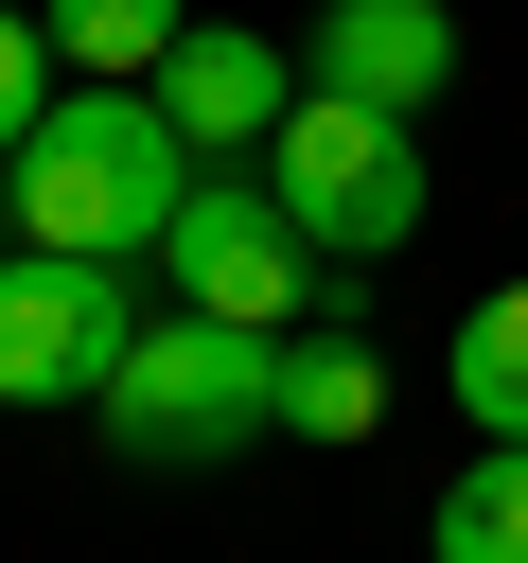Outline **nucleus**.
<instances>
[{
  "label": "nucleus",
  "mask_w": 528,
  "mask_h": 563,
  "mask_svg": "<svg viewBox=\"0 0 528 563\" xmlns=\"http://www.w3.org/2000/svg\"><path fill=\"white\" fill-rule=\"evenodd\" d=\"M88 422L123 440V457H158V475H211V457H246V440H282V334H229V317H141L123 334V369L88 387Z\"/></svg>",
  "instance_id": "nucleus-2"
},
{
  "label": "nucleus",
  "mask_w": 528,
  "mask_h": 563,
  "mask_svg": "<svg viewBox=\"0 0 528 563\" xmlns=\"http://www.w3.org/2000/svg\"><path fill=\"white\" fill-rule=\"evenodd\" d=\"M35 18H53L70 88H158V53L194 35V0H35Z\"/></svg>",
  "instance_id": "nucleus-8"
},
{
  "label": "nucleus",
  "mask_w": 528,
  "mask_h": 563,
  "mask_svg": "<svg viewBox=\"0 0 528 563\" xmlns=\"http://www.w3.org/2000/svg\"><path fill=\"white\" fill-rule=\"evenodd\" d=\"M35 123H53V18H18V0H0V158H18Z\"/></svg>",
  "instance_id": "nucleus-12"
},
{
  "label": "nucleus",
  "mask_w": 528,
  "mask_h": 563,
  "mask_svg": "<svg viewBox=\"0 0 528 563\" xmlns=\"http://www.w3.org/2000/svg\"><path fill=\"white\" fill-rule=\"evenodd\" d=\"M158 282H176L194 317H229V334H299V317H317V229L264 194V158H211L194 211L158 229Z\"/></svg>",
  "instance_id": "nucleus-4"
},
{
  "label": "nucleus",
  "mask_w": 528,
  "mask_h": 563,
  "mask_svg": "<svg viewBox=\"0 0 528 563\" xmlns=\"http://www.w3.org/2000/svg\"><path fill=\"white\" fill-rule=\"evenodd\" d=\"M194 141H176V106L158 88H53V123L0 158V194H18V246H88V264H158V229L194 211Z\"/></svg>",
  "instance_id": "nucleus-1"
},
{
  "label": "nucleus",
  "mask_w": 528,
  "mask_h": 563,
  "mask_svg": "<svg viewBox=\"0 0 528 563\" xmlns=\"http://www.w3.org/2000/svg\"><path fill=\"white\" fill-rule=\"evenodd\" d=\"M123 334H141L123 264H88V246H0V405H88V387L123 369Z\"/></svg>",
  "instance_id": "nucleus-5"
},
{
  "label": "nucleus",
  "mask_w": 528,
  "mask_h": 563,
  "mask_svg": "<svg viewBox=\"0 0 528 563\" xmlns=\"http://www.w3.org/2000/svg\"><path fill=\"white\" fill-rule=\"evenodd\" d=\"M264 194L317 229V264H387L422 229V123L405 106H352V88H299L282 141H264Z\"/></svg>",
  "instance_id": "nucleus-3"
},
{
  "label": "nucleus",
  "mask_w": 528,
  "mask_h": 563,
  "mask_svg": "<svg viewBox=\"0 0 528 563\" xmlns=\"http://www.w3.org/2000/svg\"><path fill=\"white\" fill-rule=\"evenodd\" d=\"M422 545H440V563H528V440H475V457L440 475Z\"/></svg>",
  "instance_id": "nucleus-10"
},
{
  "label": "nucleus",
  "mask_w": 528,
  "mask_h": 563,
  "mask_svg": "<svg viewBox=\"0 0 528 563\" xmlns=\"http://www.w3.org/2000/svg\"><path fill=\"white\" fill-rule=\"evenodd\" d=\"M299 88H317V70H282V53H264V35H229V18H194V35L158 53V106H176V141H194V158H264Z\"/></svg>",
  "instance_id": "nucleus-6"
},
{
  "label": "nucleus",
  "mask_w": 528,
  "mask_h": 563,
  "mask_svg": "<svg viewBox=\"0 0 528 563\" xmlns=\"http://www.w3.org/2000/svg\"><path fill=\"white\" fill-rule=\"evenodd\" d=\"M440 387H458V422H475V440H528V282H493V299L458 317Z\"/></svg>",
  "instance_id": "nucleus-11"
},
{
  "label": "nucleus",
  "mask_w": 528,
  "mask_h": 563,
  "mask_svg": "<svg viewBox=\"0 0 528 563\" xmlns=\"http://www.w3.org/2000/svg\"><path fill=\"white\" fill-rule=\"evenodd\" d=\"M0 246H18V194H0Z\"/></svg>",
  "instance_id": "nucleus-13"
},
{
  "label": "nucleus",
  "mask_w": 528,
  "mask_h": 563,
  "mask_svg": "<svg viewBox=\"0 0 528 563\" xmlns=\"http://www.w3.org/2000/svg\"><path fill=\"white\" fill-rule=\"evenodd\" d=\"M299 70L352 88V106H405V123H422V106L458 88V18H440V0H317Z\"/></svg>",
  "instance_id": "nucleus-7"
},
{
  "label": "nucleus",
  "mask_w": 528,
  "mask_h": 563,
  "mask_svg": "<svg viewBox=\"0 0 528 563\" xmlns=\"http://www.w3.org/2000/svg\"><path fill=\"white\" fill-rule=\"evenodd\" d=\"M370 405H387V369H370V334H334V317H299V334H282V440H370Z\"/></svg>",
  "instance_id": "nucleus-9"
}]
</instances>
